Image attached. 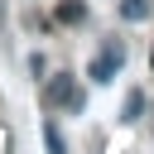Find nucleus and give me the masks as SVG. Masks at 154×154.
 Here are the masks:
<instances>
[{
	"instance_id": "nucleus-1",
	"label": "nucleus",
	"mask_w": 154,
	"mask_h": 154,
	"mask_svg": "<svg viewBox=\"0 0 154 154\" xmlns=\"http://www.w3.org/2000/svg\"><path fill=\"white\" fill-rule=\"evenodd\" d=\"M43 101H48V106H67V111H82V106H87L72 77H48V87H43Z\"/></svg>"
},
{
	"instance_id": "nucleus-2",
	"label": "nucleus",
	"mask_w": 154,
	"mask_h": 154,
	"mask_svg": "<svg viewBox=\"0 0 154 154\" xmlns=\"http://www.w3.org/2000/svg\"><path fill=\"white\" fill-rule=\"evenodd\" d=\"M120 63H125V48L111 38V43H106V48L91 58V82H111V77L120 72Z\"/></svg>"
},
{
	"instance_id": "nucleus-3",
	"label": "nucleus",
	"mask_w": 154,
	"mask_h": 154,
	"mask_svg": "<svg viewBox=\"0 0 154 154\" xmlns=\"http://www.w3.org/2000/svg\"><path fill=\"white\" fill-rule=\"evenodd\" d=\"M53 19H58V24H82V19H87V5H82V0H63V5L53 10Z\"/></svg>"
},
{
	"instance_id": "nucleus-4",
	"label": "nucleus",
	"mask_w": 154,
	"mask_h": 154,
	"mask_svg": "<svg viewBox=\"0 0 154 154\" xmlns=\"http://www.w3.org/2000/svg\"><path fill=\"white\" fill-rule=\"evenodd\" d=\"M140 116H144V91H130V96H125V106H120V120H125V125H135Z\"/></svg>"
},
{
	"instance_id": "nucleus-5",
	"label": "nucleus",
	"mask_w": 154,
	"mask_h": 154,
	"mask_svg": "<svg viewBox=\"0 0 154 154\" xmlns=\"http://www.w3.org/2000/svg\"><path fill=\"white\" fill-rule=\"evenodd\" d=\"M120 14L130 24H140V19H149V0H120Z\"/></svg>"
},
{
	"instance_id": "nucleus-6",
	"label": "nucleus",
	"mask_w": 154,
	"mask_h": 154,
	"mask_svg": "<svg viewBox=\"0 0 154 154\" xmlns=\"http://www.w3.org/2000/svg\"><path fill=\"white\" fill-rule=\"evenodd\" d=\"M43 140H48V149H53V154H63V135H58L53 125H43Z\"/></svg>"
},
{
	"instance_id": "nucleus-7",
	"label": "nucleus",
	"mask_w": 154,
	"mask_h": 154,
	"mask_svg": "<svg viewBox=\"0 0 154 154\" xmlns=\"http://www.w3.org/2000/svg\"><path fill=\"white\" fill-rule=\"evenodd\" d=\"M149 67H154V48H149Z\"/></svg>"
}]
</instances>
